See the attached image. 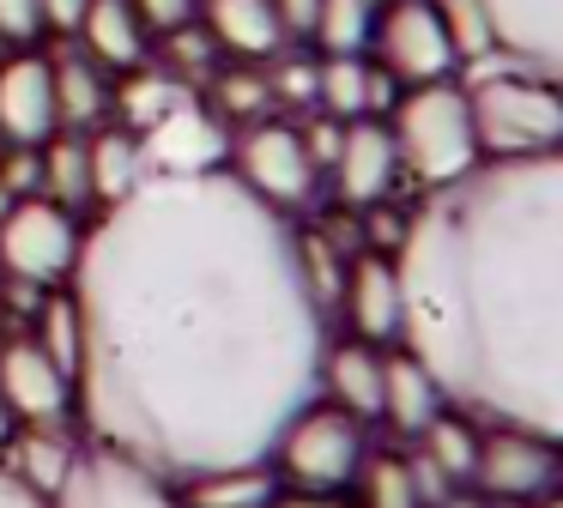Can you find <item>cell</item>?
Returning a JSON list of instances; mask_svg holds the SVG:
<instances>
[{
    "mask_svg": "<svg viewBox=\"0 0 563 508\" xmlns=\"http://www.w3.org/2000/svg\"><path fill=\"white\" fill-rule=\"evenodd\" d=\"M67 290L79 430L170 484L261 466L316 399L328 309L309 290L297 224L231 169L146 176L98 206Z\"/></svg>",
    "mask_w": 563,
    "mask_h": 508,
    "instance_id": "cell-1",
    "label": "cell"
},
{
    "mask_svg": "<svg viewBox=\"0 0 563 508\" xmlns=\"http://www.w3.org/2000/svg\"><path fill=\"white\" fill-rule=\"evenodd\" d=\"M394 266L400 345L442 399L563 448V152L418 188Z\"/></svg>",
    "mask_w": 563,
    "mask_h": 508,
    "instance_id": "cell-2",
    "label": "cell"
},
{
    "mask_svg": "<svg viewBox=\"0 0 563 508\" xmlns=\"http://www.w3.org/2000/svg\"><path fill=\"white\" fill-rule=\"evenodd\" d=\"M382 121H388L394 152H400V176L412 188H442V181L485 164L478 128H473V103H466L461 79L412 85V91L394 97V109Z\"/></svg>",
    "mask_w": 563,
    "mask_h": 508,
    "instance_id": "cell-3",
    "label": "cell"
},
{
    "mask_svg": "<svg viewBox=\"0 0 563 508\" xmlns=\"http://www.w3.org/2000/svg\"><path fill=\"white\" fill-rule=\"evenodd\" d=\"M466 103H473V128H478V152L485 157L563 152V85L545 79V73H527L515 60H503V67L478 60Z\"/></svg>",
    "mask_w": 563,
    "mask_h": 508,
    "instance_id": "cell-4",
    "label": "cell"
},
{
    "mask_svg": "<svg viewBox=\"0 0 563 508\" xmlns=\"http://www.w3.org/2000/svg\"><path fill=\"white\" fill-rule=\"evenodd\" d=\"M364 454H369V423H357L352 411L328 406V399H309V406L279 430V442L267 448V466H273V478H279L285 496L345 503Z\"/></svg>",
    "mask_w": 563,
    "mask_h": 508,
    "instance_id": "cell-5",
    "label": "cell"
},
{
    "mask_svg": "<svg viewBox=\"0 0 563 508\" xmlns=\"http://www.w3.org/2000/svg\"><path fill=\"white\" fill-rule=\"evenodd\" d=\"M224 169H231L261 206H273L279 218H297L303 206H316V188H321V169H316V157H309L303 133H297V121H279V115L231 128Z\"/></svg>",
    "mask_w": 563,
    "mask_h": 508,
    "instance_id": "cell-6",
    "label": "cell"
},
{
    "mask_svg": "<svg viewBox=\"0 0 563 508\" xmlns=\"http://www.w3.org/2000/svg\"><path fill=\"white\" fill-rule=\"evenodd\" d=\"M86 249V218L55 206L49 194L13 200V212L0 218V278L31 290H62Z\"/></svg>",
    "mask_w": 563,
    "mask_h": 508,
    "instance_id": "cell-7",
    "label": "cell"
},
{
    "mask_svg": "<svg viewBox=\"0 0 563 508\" xmlns=\"http://www.w3.org/2000/svg\"><path fill=\"white\" fill-rule=\"evenodd\" d=\"M364 55L376 60L400 91L461 73V55H454V43H449V24H442L437 0H382Z\"/></svg>",
    "mask_w": 563,
    "mask_h": 508,
    "instance_id": "cell-8",
    "label": "cell"
},
{
    "mask_svg": "<svg viewBox=\"0 0 563 508\" xmlns=\"http://www.w3.org/2000/svg\"><path fill=\"white\" fill-rule=\"evenodd\" d=\"M558 466H563L558 442H545L533 430H515V423H485L478 430V460H473V490L485 503L527 508L545 490H558Z\"/></svg>",
    "mask_w": 563,
    "mask_h": 508,
    "instance_id": "cell-9",
    "label": "cell"
},
{
    "mask_svg": "<svg viewBox=\"0 0 563 508\" xmlns=\"http://www.w3.org/2000/svg\"><path fill=\"white\" fill-rule=\"evenodd\" d=\"M49 508H176V484L158 478L152 466H140L122 448L86 435L74 472L49 496Z\"/></svg>",
    "mask_w": 563,
    "mask_h": 508,
    "instance_id": "cell-10",
    "label": "cell"
},
{
    "mask_svg": "<svg viewBox=\"0 0 563 508\" xmlns=\"http://www.w3.org/2000/svg\"><path fill=\"white\" fill-rule=\"evenodd\" d=\"M140 140V157H146V176H200V169H224V152H231V128L200 103L195 91L158 115Z\"/></svg>",
    "mask_w": 563,
    "mask_h": 508,
    "instance_id": "cell-11",
    "label": "cell"
},
{
    "mask_svg": "<svg viewBox=\"0 0 563 508\" xmlns=\"http://www.w3.org/2000/svg\"><path fill=\"white\" fill-rule=\"evenodd\" d=\"M333 309H340L345 333L369 339V345H400L406 327V302H400V266L394 254H369L357 249L340 273V290H333Z\"/></svg>",
    "mask_w": 563,
    "mask_h": 508,
    "instance_id": "cell-12",
    "label": "cell"
},
{
    "mask_svg": "<svg viewBox=\"0 0 563 508\" xmlns=\"http://www.w3.org/2000/svg\"><path fill=\"white\" fill-rule=\"evenodd\" d=\"M0 399L13 423H62L74 418V375L31 333H7L0 339Z\"/></svg>",
    "mask_w": 563,
    "mask_h": 508,
    "instance_id": "cell-13",
    "label": "cell"
},
{
    "mask_svg": "<svg viewBox=\"0 0 563 508\" xmlns=\"http://www.w3.org/2000/svg\"><path fill=\"white\" fill-rule=\"evenodd\" d=\"M333 194H340L345 212H364L376 200H400V152H394V133L382 115H357L340 128V152L328 164Z\"/></svg>",
    "mask_w": 563,
    "mask_h": 508,
    "instance_id": "cell-14",
    "label": "cell"
},
{
    "mask_svg": "<svg viewBox=\"0 0 563 508\" xmlns=\"http://www.w3.org/2000/svg\"><path fill=\"white\" fill-rule=\"evenodd\" d=\"M497 55L563 85V0H478Z\"/></svg>",
    "mask_w": 563,
    "mask_h": 508,
    "instance_id": "cell-15",
    "label": "cell"
},
{
    "mask_svg": "<svg viewBox=\"0 0 563 508\" xmlns=\"http://www.w3.org/2000/svg\"><path fill=\"white\" fill-rule=\"evenodd\" d=\"M49 133H62L49 55L43 48H7V60H0V145H43Z\"/></svg>",
    "mask_w": 563,
    "mask_h": 508,
    "instance_id": "cell-16",
    "label": "cell"
},
{
    "mask_svg": "<svg viewBox=\"0 0 563 508\" xmlns=\"http://www.w3.org/2000/svg\"><path fill=\"white\" fill-rule=\"evenodd\" d=\"M79 442H86V430H74V418H62V423H13V435L0 442V472H7L13 484H25L31 496L49 503V496L62 490V478L74 472Z\"/></svg>",
    "mask_w": 563,
    "mask_h": 508,
    "instance_id": "cell-17",
    "label": "cell"
},
{
    "mask_svg": "<svg viewBox=\"0 0 563 508\" xmlns=\"http://www.w3.org/2000/svg\"><path fill=\"white\" fill-rule=\"evenodd\" d=\"M382 351L388 345H369V339H321V357H316V399L352 411L357 423H376L382 406Z\"/></svg>",
    "mask_w": 563,
    "mask_h": 508,
    "instance_id": "cell-18",
    "label": "cell"
},
{
    "mask_svg": "<svg viewBox=\"0 0 563 508\" xmlns=\"http://www.w3.org/2000/svg\"><path fill=\"white\" fill-rule=\"evenodd\" d=\"M49 79H55V121L67 133H98L110 121L115 103V73L98 67L79 43H62L49 55Z\"/></svg>",
    "mask_w": 563,
    "mask_h": 508,
    "instance_id": "cell-19",
    "label": "cell"
},
{
    "mask_svg": "<svg viewBox=\"0 0 563 508\" xmlns=\"http://www.w3.org/2000/svg\"><path fill=\"white\" fill-rule=\"evenodd\" d=\"M400 85L376 67L369 55H321L316 60V109L333 121H357V115H388Z\"/></svg>",
    "mask_w": 563,
    "mask_h": 508,
    "instance_id": "cell-20",
    "label": "cell"
},
{
    "mask_svg": "<svg viewBox=\"0 0 563 508\" xmlns=\"http://www.w3.org/2000/svg\"><path fill=\"white\" fill-rule=\"evenodd\" d=\"M449 406L437 387V375L424 369V363L412 357L406 345H388L382 351V406H376V423L388 435H400V442H412L418 430H424L437 411Z\"/></svg>",
    "mask_w": 563,
    "mask_h": 508,
    "instance_id": "cell-21",
    "label": "cell"
},
{
    "mask_svg": "<svg viewBox=\"0 0 563 508\" xmlns=\"http://www.w3.org/2000/svg\"><path fill=\"white\" fill-rule=\"evenodd\" d=\"M200 24L212 31V43L224 48V60H273L285 43L279 31V12L273 0H200Z\"/></svg>",
    "mask_w": 563,
    "mask_h": 508,
    "instance_id": "cell-22",
    "label": "cell"
},
{
    "mask_svg": "<svg viewBox=\"0 0 563 508\" xmlns=\"http://www.w3.org/2000/svg\"><path fill=\"white\" fill-rule=\"evenodd\" d=\"M74 43L110 73H134L152 60V31L140 24V12L128 7V0H91L79 31H74Z\"/></svg>",
    "mask_w": 563,
    "mask_h": 508,
    "instance_id": "cell-23",
    "label": "cell"
},
{
    "mask_svg": "<svg viewBox=\"0 0 563 508\" xmlns=\"http://www.w3.org/2000/svg\"><path fill=\"white\" fill-rule=\"evenodd\" d=\"M279 478L273 466H224V472H200V478L176 484V508H273L279 503Z\"/></svg>",
    "mask_w": 563,
    "mask_h": 508,
    "instance_id": "cell-24",
    "label": "cell"
},
{
    "mask_svg": "<svg viewBox=\"0 0 563 508\" xmlns=\"http://www.w3.org/2000/svg\"><path fill=\"white\" fill-rule=\"evenodd\" d=\"M478 430H485V423H478V418H466V411L442 406L437 418H430L424 430L412 435V454H424L430 466L442 472V484H449V490H461V484H473V460H478Z\"/></svg>",
    "mask_w": 563,
    "mask_h": 508,
    "instance_id": "cell-25",
    "label": "cell"
},
{
    "mask_svg": "<svg viewBox=\"0 0 563 508\" xmlns=\"http://www.w3.org/2000/svg\"><path fill=\"white\" fill-rule=\"evenodd\" d=\"M195 97L224 121V128H249V121L273 115L267 67H255V60H219V73H212V79L200 85Z\"/></svg>",
    "mask_w": 563,
    "mask_h": 508,
    "instance_id": "cell-26",
    "label": "cell"
},
{
    "mask_svg": "<svg viewBox=\"0 0 563 508\" xmlns=\"http://www.w3.org/2000/svg\"><path fill=\"white\" fill-rule=\"evenodd\" d=\"M43 194H49L55 206H67V212L86 218L91 206H98V194H91V133H49L43 140Z\"/></svg>",
    "mask_w": 563,
    "mask_h": 508,
    "instance_id": "cell-27",
    "label": "cell"
},
{
    "mask_svg": "<svg viewBox=\"0 0 563 508\" xmlns=\"http://www.w3.org/2000/svg\"><path fill=\"white\" fill-rule=\"evenodd\" d=\"M352 508H424L406 448H369L352 478Z\"/></svg>",
    "mask_w": 563,
    "mask_h": 508,
    "instance_id": "cell-28",
    "label": "cell"
},
{
    "mask_svg": "<svg viewBox=\"0 0 563 508\" xmlns=\"http://www.w3.org/2000/svg\"><path fill=\"white\" fill-rule=\"evenodd\" d=\"M140 181H146V157H140L134 133H122V128H98V133H91V194H98V206L134 194Z\"/></svg>",
    "mask_w": 563,
    "mask_h": 508,
    "instance_id": "cell-29",
    "label": "cell"
},
{
    "mask_svg": "<svg viewBox=\"0 0 563 508\" xmlns=\"http://www.w3.org/2000/svg\"><path fill=\"white\" fill-rule=\"evenodd\" d=\"M219 60H224V48L212 43V31L200 19L164 36V73H170L176 85H188V91H200V85L219 73Z\"/></svg>",
    "mask_w": 563,
    "mask_h": 508,
    "instance_id": "cell-30",
    "label": "cell"
},
{
    "mask_svg": "<svg viewBox=\"0 0 563 508\" xmlns=\"http://www.w3.org/2000/svg\"><path fill=\"white\" fill-rule=\"evenodd\" d=\"M442 24H449V43L461 55V67H478V60L497 55V36H490V19L478 0H437Z\"/></svg>",
    "mask_w": 563,
    "mask_h": 508,
    "instance_id": "cell-31",
    "label": "cell"
},
{
    "mask_svg": "<svg viewBox=\"0 0 563 508\" xmlns=\"http://www.w3.org/2000/svg\"><path fill=\"white\" fill-rule=\"evenodd\" d=\"M267 67V91H273V109H316V60L297 55V48H279Z\"/></svg>",
    "mask_w": 563,
    "mask_h": 508,
    "instance_id": "cell-32",
    "label": "cell"
},
{
    "mask_svg": "<svg viewBox=\"0 0 563 508\" xmlns=\"http://www.w3.org/2000/svg\"><path fill=\"white\" fill-rule=\"evenodd\" d=\"M0 181L13 200L43 194V145H0Z\"/></svg>",
    "mask_w": 563,
    "mask_h": 508,
    "instance_id": "cell-33",
    "label": "cell"
},
{
    "mask_svg": "<svg viewBox=\"0 0 563 508\" xmlns=\"http://www.w3.org/2000/svg\"><path fill=\"white\" fill-rule=\"evenodd\" d=\"M43 0H0V43L7 48H37L43 43Z\"/></svg>",
    "mask_w": 563,
    "mask_h": 508,
    "instance_id": "cell-34",
    "label": "cell"
},
{
    "mask_svg": "<svg viewBox=\"0 0 563 508\" xmlns=\"http://www.w3.org/2000/svg\"><path fill=\"white\" fill-rule=\"evenodd\" d=\"M128 7L140 12V24H146L152 36H170V31H183V24L200 19V0H128Z\"/></svg>",
    "mask_w": 563,
    "mask_h": 508,
    "instance_id": "cell-35",
    "label": "cell"
},
{
    "mask_svg": "<svg viewBox=\"0 0 563 508\" xmlns=\"http://www.w3.org/2000/svg\"><path fill=\"white\" fill-rule=\"evenodd\" d=\"M273 12H279V31H285V43H309V31H316V12H321V0H273Z\"/></svg>",
    "mask_w": 563,
    "mask_h": 508,
    "instance_id": "cell-36",
    "label": "cell"
},
{
    "mask_svg": "<svg viewBox=\"0 0 563 508\" xmlns=\"http://www.w3.org/2000/svg\"><path fill=\"white\" fill-rule=\"evenodd\" d=\"M91 0H43V31L49 36H74L79 19H86Z\"/></svg>",
    "mask_w": 563,
    "mask_h": 508,
    "instance_id": "cell-37",
    "label": "cell"
},
{
    "mask_svg": "<svg viewBox=\"0 0 563 508\" xmlns=\"http://www.w3.org/2000/svg\"><path fill=\"white\" fill-rule=\"evenodd\" d=\"M0 508H49V503H43V496H31L25 484H13L7 472H0Z\"/></svg>",
    "mask_w": 563,
    "mask_h": 508,
    "instance_id": "cell-38",
    "label": "cell"
},
{
    "mask_svg": "<svg viewBox=\"0 0 563 508\" xmlns=\"http://www.w3.org/2000/svg\"><path fill=\"white\" fill-rule=\"evenodd\" d=\"M273 508H352V503H303V496H279Z\"/></svg>",
    "mask_w": 563,
    "mask_h": 508,
    "instance_id": "cell-39",
    "label": "cell"
},
{
    "mask_svg": "<svg viewBox=\"0 0 563 508\" xmlns=\"http://www.w3.org/2000/svg\"><path fill=\"white\" fill-rule=\"evenodd\" d=\"M527 508H563V484H558V490H545L539 503H527Z\"/></svg>",
    "mask_w": 563,
    "mask_h": 508,
    "instance_id": "cell-40",
    "label": "cell"
},
{
    "mask_svg": "<svg viewBox=\"0 0 563 508\" xmlns=\"http://www.w3.org/2000/svg\"><path fill=\"white\" fill-rule=\"evenodd\" d=\"M13 435V411H7V399H0V442Z\"/></svg>",
    "mask_w": 563,
    "mask_h": 508,
    "instance_id": "cell-41",
    "label": "cell"
},
{
    "mask_svg": "<svg viewBox=\"0 0 563 508\" xmlns=\"http://www.w3.org/2000/svg\"><path fill=\"white\" fill-rule=\"evenodd\" d=\"M13 212V194H7V181H0V218Z\"/></svg>",
    "mask_w": 563,
    "mask_h": 508,
    "instance_id": "cell-42",
    "label": "cell"
},
{
    "mask_svg": "<svg viewBox=\"0 0 563 508\" xmlns=\"http://www.w3.org/2000/svg\"><path fill=\"white\" fill-rule=\"evenodd\" d=\"M558 484H563V466H558Z\"/></svg>",
    "mask_w": 563,
    "mask_h": 508,
    "instance_id": "cell-43",
    "label": "cell"
}]
</instances>
